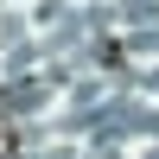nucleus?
<instances>
[{"instance_id": "nucleus-1", "label": "nucleus", "mask_w": 159, "mask_h": 159, "mask_svg": "<svg viewBox=\"0 0 159 159\" xmlns=\"http://www.w3.org/2000/svg\"><path fill=\"white\" fill-rule=\"evenodd\" d=\"M0 159H19V134L13 127H0Z\"/></svg>"}]
</instances>
